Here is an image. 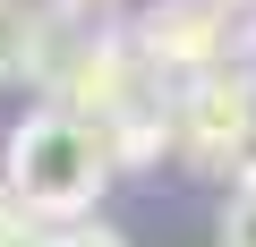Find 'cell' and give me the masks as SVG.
<instances>
[{
  "mask_svg": "<svg viewBox=\"0 0 256 247\" xmlns=\"http://www.w3.org/2000/svg\"><path fill=\"white\" fill-rule=\"evenodd\" d=\"M60 247H128V239L102 230V222H77V230H60Z\"/></svg>",
  "mask_w": 256,
  "mask_h": 247,
  "instance_id": "cell-6",
  "label": "cell"
},
{
  "mask_svg": "<svg viewBox=\"0 0 256 247\" xmlns=\"http://www.w3.org/2000/svg\"><path fill=\"white\" fill-rule=\"evenodd\" d=\"M230 17H256V0H230Z\"/></svg>",
  "mask_w": 256,
  "mask_h": 247,
  "instance_id": "cell-8",
  "label": "cell"
},
{
  "mask_svg": "<svg viewBox=\"0 0 256 247\" xmlns=\"http://www.w3.org/2000/svg\"><path fill=\"white\" fill-rule=\"evenodd\" d=\"M239 179H256V162H248V171H239Z\"/></svg>",
  "mask_w": 256,
  "mask_h": 247,
  "instance_id": "cell-9",
  "label": "cell"
},
{
  "mask_svg": "<svg viewBox=\"0 0 256 247\" xmlns=\"http://www.w3.org/2000/svg\"><path fill=\"white\" fill-rule=\"evenodd\" d=\"M180 154L205 171H248L256 162V68H205L180 85Z\"/></svg>",
  "mask_w": 256,
  "mask_h": 247,
  "instance_id": "cell-2",
  "label": "cell"
},
{
  "mask_svg": "<svg viewBox=\"0 0 256 247\" xmlns=\"http://www.w3.org/2000/svg\"><path fill=\"white\" fill-rule=\"evenodd\" d=\"M52 9H60V17H102L111 0H52Z\"/></svg>",
  "mask_w": 256,
  "mask_h": 247,
  "instance_id": "cell-7",
  "label": "cell"
},
{
  "mask_svg": "<svg viewBox=\"0 0 256 247\" xmlns=\"http://www.w3.org/2000/svg\"><path fill=\"white\" fill-rule=\"evenodd\" d=\"M111 171H120V154L102 137V119H86L77 102H34L9 128V196L43 230H77L102 205Z\"/></svg>",
  "mask_w": 256,
  "mask_h": 247,
  "instance_id": "cell-1",
  "label": "cell"
},
{
  "mask_svg": "<svg viewBox=\"0 0 256 247\" xmlns=\"http://www.w3.org/2000/svg\"><path fill=\"white\" fill-rule=\"evenodd\" d=\"M128 34H137V51L162 77H180V85L205 77V68H230V51H239V17L214 9V0H154Z\"/></svg>",
  "mask_w": 256,
  "mask_h": 247,
  "instance_id": "cell-3",
  "label": "cell"
},
{
  "mask_svg": "<svg viewBox=\"0 0 256 247\" xmlns=\"http://www.w3.org/2000/svg\"><path fill=\"white\" fill-rule=\"evenodd\" d=\"M60 9L43 0V9H26V0H0V77H60V60H68V34L52 26Z\"/></svg>",
  "mask_w": 256,
  "mask_h": 247,
  "instance_id": "cell-4",
  "label": "cell"
},
{
  "mask_svg": "<svg viewBox=\"0 0 256 247\" xmlns=\"http://www.w3.org/2000/svg\"><path fill=\"white\" fill-rule=\"evenodd\" d=\"M222 247H256V179L230 188V205H222Z\"/></svg>",
  "mask_w": 256,
  "mask_h": 247,
  "instance_id": "cell-5",
  "label": "cell"
}]
</instances>
